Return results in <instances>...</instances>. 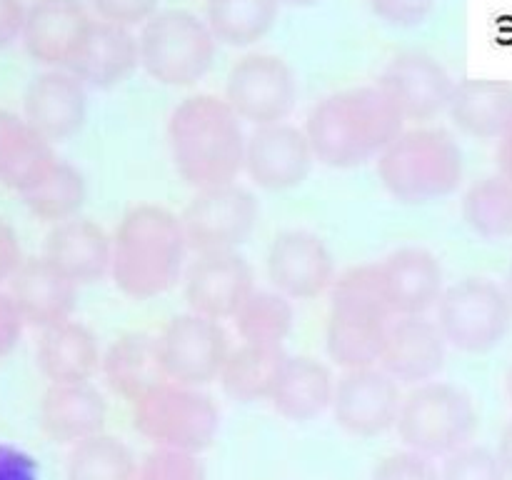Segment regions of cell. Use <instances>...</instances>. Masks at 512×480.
<instances>
[{
  "label": "cell",
  "mask_w": 512,
  "mask_h": 480,
  "mask_svg": "<svg viewBox=\"0 0 512 480\" xmlns=\"http://www.w3.org/2000/svg\"><path fill=\"white\" fill-rule=\"evenodd\" d=\"M395 100L385 88L360 85L325 95L305 120V135L315 160L328 168L350 170L378 160V155L405 130Z\"/></svg>",
  "instance_id": "obj_1"
},
{
  "label": "cell",
  "mask_w": 512,
  "mask_h": 480,
  "mask_svg": "<svg viewBox=\"0 0 512 480\" xmlns=\"http://www.w3.org/2000/svg\"><path fill=\"white\" fill-rule=\"evenodd\" d=\"M248 135L228 100L210 93L180 100L168 118L175 173L195 190L238 183Z\"/></svg>",
  "instance_id": "obj_2"
},
{
  "label": "cell",
  "mask_w": 512,
  "mask_h": 480,
  "mask_svg": "<svg viewBox=\"0 0 512 480\" xmlns=\"http://www.w3.org/2000/svg\"><path fill=\"white\" fill-rule=\"evenodd\" d=\"M188 253L180 215L163 205L140 203L115 228L110 278L125 298L153 300L183 280Z\"/></svg>",
  "instance_id": "obj_3"
},
{
  "label": "cell",
  "mask_w": 512,
  "mask_h": 480,
  "mask_svg": "<svg viewBox=\"0 0 512 480\" xmlns=\"http://www.w3.org/2000/svg\"><path fill=\"white\" fill-rule=\"evenodd\" d=\"M395 313L383 288L378 263L353 265L330 288L325 348L343 370L373 368L383 355Z\"/></svg>",
  "instance_id": "obj_4"
},
{
  "label": "cell",
  "mask_w": 512,
  "mask_h": 480,
  "mask_svg": "<svg viewBox=\"0 0 512 480\" xmlns=\"http://www.w3.org/2000/svg\"><path fill=\"white\" fill-rule=\"evenodd\" d=\"M465 158L443 128H405L378 155V178L398 203L425 205L450 198L463 185Z\"/></svg>",
  "instance_id": "obj_5"
},
{
  "label": "cell",
  "mask_w": 512,
  "mask_h": 480,
  "mask_svg": "<svg viewBox=\"0 0 512 480\" xmlns=\"http://www.w3.org/2000/svg\"><path fill=\"white\" fill-rule=\"evenodd\" d=\"M478 425L480 415L468 390L430 380L405 393L395 428L405 448L435 460L473 443Z\"/></svg>",
  "instance_id": "obj_6"
},
{
  "label": "cell",
  "mask_w": 512,
  "mask_h": 480,
  "mask_svg": "<svg viewBox=\"0 0 512 480\" xmlns=\"http://www.w3.org/2000/svg\"><path fill=\"white\" fill-rule=\"evenodd\" d=\"M140 65L168 88H188L213 68L218 40L203 18L185 8L158 10L140 28Z\"/></svg>",
  "instance_id": "obj_7"
},
{
  "label": "cell",
  "mask_w": 512,
  "mask_h": 480,
  "mask_svg": "<svg viewBox=\"0 0 512 480\" xmlns=\"http://www.w3.org/2000/svg\"><path fill=\"white\" fill-rule=\"evenodd\" d=\"M133 428L155 448L200 455L218 438L220 408L203 388L163 380L133 403Z\"/></svg>",
  "instance_id": "obj_8"
},
{
  "label": "cell",
  "mask_w": 512,
  "mask_h": 480,
  "mask_svg": "<svg viewBox=\"0 0 512 480\" xmlns=\"http://www.w3.org/2000/svg\"><path fill=\"white\" fill-rule=\"evenodd\" d=\"M450 348L490 353L512 328V305L503 285L488 278H463L448 285L438 303V320Z\"/></svg>",
  "instance_id": "obj_9"
},
{
  "label": "cell",
  "mask_w": 512,
  "mask_h": 480,
  "mask_svg": "<svg viewBox=\"0 0 512 480\" xmlns=\"http://www.w3.org/2000/svg\"><path fill=\"white\" fill-rule=\"evenodd\" d=\"M258 220V198L240 183L195 190L180 215L185 240L195 255L238 250L255 233Z\"/></svg>",
  "instance_id": "obj_10"
},
{
  "label": "cell",
  "mask_w": 512,
  "mask_h": 480,
  "mask_svg": "<svg viewBox=\"0 0 512 480\" xmlns=\"http://www.w3.org/2000/svg\"><path fill=\"white\" fill-rule=\"evenodd\" d=\"M298 93L293 68L273 53L243 55L225 80V100L253 128L285 123L295 110Z\"/></svg>",
  "instance_id": "obj_11"
},
{
  "label": "cell",
  "mask_w": 512,
  "mask_h": 480,
  "mask_svg": "<svg viewBox=\"0 0 512 480\" xmlns=\"http://www.w3.org/2000/svg\"><path fill=\"white\" fill-rule=\"evenodd\" d=\"M158 350L165 380L205 388L220 380L230 355V343L220 320L183 313L175 315L158 335Z\"/></svg>",
  "instance_id": "obj_12"
},
{
  "label": "cell",
  "mask_w": 512,
  "mask_h": 480,
  "mask_svg": "<svg viewBox=\"0 0 512 480\" xmlns=\"http://www.w3.org/2000/svg\"><path fill=\"white\" fill-rule=\"evenodd\" d=\"M403 388L380 365L343 370L335 380L333 418L353 438H378L398 425Z\"/></svg>",
  "instance_id": "obj_13"
},
{
  "label": "cell",
  "mask_w": 512,
  "mask_h": 480,
  "mask_svg": "<svg viewBox=\"0 0 512 480\" xmlns=\"http://www.w3.org/2000/svg\"><path fill=\"white\" fill-rule=\"evenodd\" d=\"M268 280L290 300H313L333 288L335 258L325 240L310 230H285L268 248Z\"/></svg>",
  "instance_id": "obj_14"
},
{
  "label": "cell",
  "mask_w": 512,
  "mask_h": 480,
  "mask_svg": "<svg viewBox=\"0 0 512 480\" xmlns=\"http://www.w3.org/2000/svg\"><path fill=\"white\" fill-rule=\"evenodd\" d=\"M315 153L305 128L293 123H275L255 128L245 143L243 173L268 193L298 188L313 170Z\"/></svg>",
  "instance_id": "obj_15"
},
{
  "label": "cell",
  "mask_w": 512,
  "mask_h": 480,
  "mask_svg": "<svg viewBox=\"0 0 512 480\" xmlns=\"http://www.w3.org/2000/svg\"><path fill=\"white\" fill-rule=\"evenodd\" d=\"M93 25L95 18L83 0H33L20 40L38 65L68 70Z\"/></svg>",
  "instance_id": "obj_16"
},
{
  "label": "cell",
  "mask_w": 512,
  "mask_h": 480,
  "mask_svg": "<svg viewBox=\"0 0 512 480\" xmlns=\"http://www.w3.org/2000/svg\"><path fill=\"white\" fill-rule=\"evenodd\" d=\"M253 290V265L238 250L198 255L183 275V293L190 313L210 320L235 318Z\"/></svg>",
  "instance_id": "obj_17"
},
{
  "label": "cell",
  "mask_w": 512,
  "mask_h": 480,
  "mask_svg": "<svg viewBox=\"0 0 512 480\" xmlns=\"http://www.w3.org/2000/svg\"><path fill=\"white\" fill-rule=\"evenodd\" d=\"M378 85L395 100L403 118L415 123H428L445 113L455 90L448 68L423 50H405L395 55L385 65Z\"/></svg>",
  "instance_id": "obj_18"
},
{
  "label": "cell",
  "mask_w": 512,
  "mask_h": 480,
  "mask_svg": "<svg viewBox=\"0 0 512 480\" xmlns=\"http://www.w3.org/2000/svg\"><path fill=\"white\" fill-rule=\"evenodd\" d=\"M23 118L48 143L70 140L80 133L88 118V85L70 70H43L25 88Z\"/></svg>",
  "instance_id": "obj_19"
},
{
  "label": "cell",
  "mask_w": 512,
  "mask_h": 480,
  "mask_svg": "<svg viewBox=\"0 0 512 480\" xmlns=\"http://www.w3.org/2000/svg\"><path fill=\"white\" fill-rule=\"evenodd\" d=\"M448 358V340L435 320L425 315L393 318L385 335L380 368L400 385H423L438 378Z\"/></svg>",
  "instance_id": "obj_20"
},
{
  "label": "cell",
  "mask_w": 512,
  "mask_h": 480,
  "mask_svg": "<svg viewBox=\"0 0 512 480\" xmlns=\"http://www.w3.org/2000/svg\"><path fill=\"white\" fill-rule=\"evenodd\" d=\"M378 265L395 318L428 315L438 308L445 293V273L438 255L418 245H408L393 250Z\"/></svg>",
  "instance_id": "obj_21"
},
{
  "label": "cell",
  "mask_w": 512,
  "mask_h": 480,
  "mask_svg": "<svg viewBox=\"0 0 512 480\" xmlns=\"http://www.w3.org/2000/svg\"><path fill=\"white\" fill-rule=\"evenodd\" d=\"M10 283V298L30 328L65 323L78 305V285L60 273L48 258H25Z\"/></svg>",
  "instance_id": "obj_22"
},
{
  "label": "cell",
  "mask_w": 512,
  "mask_h": 480,
  "mask_svg": "<svg viewBox=\"0 0 512 480\" xmlns=\"http://www.w3.org/2000/svg\"><path fill=\"white\" fill-rule=\"evenodd\" d=\"M108 403L90 383L50 385L38 405V423L55 445H78L103 433Z\"/></svg>",
  "instance_id": "obj_23"
},
{
  "label": "cell",
  "mask_w": 512,
  "mask_h": 480,
  "mask_svg": "<svg viewBox=\"0 0 512 480\" xmlns=\"http://www.w3.org/2000/svg\"><path fill=\"white\" fill-rule=\"evenodd\" d=\"M43 258H48L75 285H90L110 275L113 238L90 218H73L53 225L45 238Z\"/></svg>",
  "instance_id": "obj_24"
},
{
  "label": "cell",
  "mask_w": 512,
  "mask_h": 480,
  "mask_svg": "<svg viewBox=\"0 0 512 480\" xmlns=\"http://www.w3.org/2000/svg\"><path fill=\"white\" fill-rule=\"evenodd\" d=\"M138 65L140 45L133 30L95 20L83 48L78 50L68 70L88 88L108 90L128 80Z\"/></svg>",
  "instance_id": "obj_25"
},
{
  "label": "cell",
  "mask_w": 512,
  "mask_h": 480,
  "mask_svg": "<svg viewBox=\"0 0 512 480\" xmlns=\"http://www.w3.org/2000/svg\"><path fill=\"white\" fill-rule=\"evenodd\" d=\"M35 363L50 385L90 383L93 375L100 373L103 350L88 325L70 318L53 328L40 330Z\"/></svg>",
  "instance_id": "obj_26"
},
{
  "label": "cell",
  "mask_w": 512,
  "mask_h": 480,
  "mask_svg": "<svg viewBox=\"0 0 512 480\" xmlns=\"http://www.w3.org/2000/svg\"><path fill=\"white\" fill-rule=\"evenodd\" d=\"M448 115L455 128L475 140H498L512 120V85L495 78L455 83Z\"/></svg>",
  "instance_id": "obj_27"
},
{
  "label": "cell",
  "mask_w": 512,
  "mask_h": 480,
  "mask_svg": "<svg viewBox=\"0 0 512 480\" xmlns=\"http://www.w3.org/2000/svg\"><path fill=\"white\" fill-rule=\"evenodd\" d=\"M335 375L323 360L290 355L268 403L290 423H308L333 405Z\"/></svg>",
  "instance_id": "obj_28"
},
{
  "label": "cell",
  "mask_w": 512,
  "mask_h": 480,
  "mask_svg": "<svg viewBox=\"0 0 512 480\" xmlns=\"http://www.w3.org/2000/svg\"><path fill=\"white\" fill-rule=\"evenodd\" d=\"M58 160L53 143L43 138L23 115L0 108V185L25 193Z\"/></svg>",
  "instance_id": "obj_29"
},
{
  "label": "cell",
  "mask_w": 512,
  "mask_h": 480,
  "mask_svg": "<svg viewBox=\"0 0 512 480\" xmlns=\"http://www.w3.org/2000/svg\"><path fill=\"white\" fill-rule=\"evenodd\" d=\"M100 373L115 395L135 403L153 385L165 380L158 338L148 333H125L115 338L103 353Z\"/></svg>",
  "instance_id": "obj_30"
},
{
  "label": "cell",
  "mask_w": 512,
  "mask_h": 480,
  "mask_svg": "<svg viewBox=\"0 0 512 480\" xmlns=\"http://www.w3.org/2000/svg\"><path fill=\"white\" fill-rule=\"evenodd\" d=\"M288 358L283 345L243 343L230 350L220 373V385L235 403L270 400Z\"/></svg>",
  "instance_id": "obj_31"
},
{
  "label": "cell",
  "mask_w": 512,
  "mask_h": 480,
  "mask_svg": "<svg viewBox=\"0 0 512 480\" xmlns=\"http://www.w3.org/2000/svg\"><path fill=\"white\" fill-rule=\"evenodd\" d=\"M20 198H23V205L30 210V215H35L43 223L58 225L78 218L80 208L88 200V183L75 165L58 158L45 170L38 183L20 193Z\"/></svg>",
  "instance_id": "obj_32"
},
{
  "label": "cell",
  "mask_w": 512,
  "mask_h": 480,
  "mask_svg": "<svg viewBox=\"0 0 512 480\" xmlns=\"http://www.w3.org/2000/svg\"><path fill=\"white\" fill-rule=\"evenodd\" d=\"M280 0H208L205 23L215 40L230 48H248L273 30Z\"/></svg>",
  "instance_id": "obj_33"
},
{
  "label": "cell",
  "mask_w": 512,
  "mask_h": 480,
  "mask_svg": "<svg viewBox=\"0 0 512 480\" xmlns=\"http://www.w3.org/2000/svg\"><path fill=\"white\" fill-rule=\"evenodd\" d=\"M463 220L488 243L512 238V183L503 175L475 180L463 195Z\"/></svg>",
  "instance_id": "obj_34"
},
{
  "label": "cell",
  "mask_w": 512,
  "mask_h": 480,
  "mask_svg": "<svg viewBox=\"0 0 512 480\" xmlns=\"http://www.w3.org/2000/svg\"><path fill=\"white\" fill-rule=\"evenodd\" d=\"M138 460L120 438L98 433L73 445L65 463V480H135Z\"/></svg>",
  "instance_id": "obj_35"
},
{
  "label": "cell",
  "mask_w": 512,
  "mask_h": 480,
  "mask_svg": "<svg viewBox=\"0 0 512 480\" xmlns=\"http://www.w3.org/2000/svg\"><path fill=\"white\" fill-rule=\"evenodd\" d=\"M233 320L243 343L283 345L295 323L293 300L275 288H255Z\"/></svg>",
  "instance_id": "obj_36"
},
{
  "label": "cell",
  "mask_w": 512,
  "mask_h": 480,
  "mask_svg": "<svg viewBox=\"0 0 512 480\" xmlns=\"http://www.w3.org/2000/svg\"><path fill=\"white\" fill-rule=\"evenodd\" d=\"M440 478L443 480H510L505 473L503 463H500L498 453L485 445H465V448L455 450L453 455L443 458V468H440Z\"/></svg>",
  "instance_id": "obj_37"
},
{
  "label": "cell",
  "mask_w": 512,
  "mask_h": 480,
  "mask_svg": "<svg viewBox=\"0 0 512 480\" xmlns=\"http://www.w3.org/2000/svg\"><path fill=\"white\" fill-rule=\"evenodd\" d=\"M135 480H208L200 455L183 450L153 448L138 463Z\"/></svg>",
  "instance_id": "obj_38"
},
{
  "label": "cell",
  "mask_w": 512,
  "mask_h": 480,
  "mask_svg": "<svg viewBox=\"0 0 512 480\" xmlns=\"http://www.w3.org/2000/svg\"><path fill=\"white\" fill-rule=\"evenodd\" d=\"M370 480H443L438 465L413 450H398L380 460Z\"/></svg>",
  "instance_id": "obj_39"
},
{
  "label": "cell",
  "mask_w": 512,
  "mask_h": 480,
  "mask_svg": "<svg viewBox=\"0 0 512 480\" xmlns=\"http://www.w3.org/2000/svg\"><path fill=\"white\" fill-rule=\"evenodd\" d=\"M90 10L105 23L123 25V28H143L155 13L160 0H88Z\"/></svg>",
  "instance_id": "obj_40"
},
{
  "label": "cell",
  "mask_w": 512,
  "mask_h": 480,
  "mask_svg": "<svg viewBox=\"0 0 512 480\" xmlns=\"http://www.w3.org/2000/svg\"><path fill=\"white\" fill-rule=\"evenodd\" d=\"M368 5L390 28H415L430 18L438 0H368Z\"/></svg>",
  "instance_id": "obj_41"
},
{
  "label": "cell",
  "mask_w": 512,
  "mask_h": 480,
  "mask_svg": "<svg viewBox=\"0 0 512 480\" xmlns=\"http://www.w3.org/2000/svg\"><path fill=\"white\" fill-rule=\"evenodd\" d=\"M23 330H25L23 315H20L18 308H15L10 293H3V290H0V360H3L5 355L13 353L15 345H18L20 338H23Z\"/></svg>",
  "instance_id": "obj_42"
},
{
  "label": "cell",
  "mask_w": 512,
  "mask_h": 480,
  "mask_svg": "<svg viewBox=\"0 0 512 480\" xmlns=\"http://www.w3.org/2000/svg\"><path fill=\"white\" fill-rule=\"evenodd\" d=\"M0 480H40L38 463L25 450L0 443Z\"/></svg>",
  "instance_id": "obj_43"
},
{
  "label": "cell",
  "mask_w": 512,
  "mask_h": 480,
  "mask_svg": "<svg viewBox=\"0 0 512 480\" xmlns=\"http://www.w3.org/2000/svg\"><path fill=\"white\" fill-rule=\"evenodd\" d=\"M23 248H20V238L13 230L8 220L0 218V283L10 280L15 270L23 265Z\"/></svg>",
  "instance_id": "obj_44"
},
{
  "label": "cell",
  "mask_w": 512,
  "mask_h": 480,
  "mask_svg": "<svg viewBox=\"0 0 512 480\" xmlns=\"http://www.w3.org/2000/svg\"><path fill=\"white\" fill-rule=\"evenodd\" d=\"M28 5L23 0H0V50L20 40Z\"/></svg>",
  "instance_id": "obj_45"
},
{
  "label": "cell",
  "mask_w": 512,
  "mask_h": 480,
  "mask_svg": "<svg viewBox=\"0 0 512 480\" xmlns=\"http://www.w3.org/2000/svg\"><path fill=\"white\" fill-rule=\"evenodd\" d=\"M498 173L512 183V120L498 138Z\"/></svg>",
  "instance_id": "obj_46"
},
{
  "label": "cell",
  "mask_w": 512,
  "mask_h": 480,
  "mask_svg": "<svg viewBox=\"0 0 512 480\" xmlns=\"http://www.w3.org/2000/svg\"><path fill=\"white\" fill-rule=\"evenodd\" d=\"M498 458L500 463H503L505 473H508V478L512 480V420L508 425L503 428V433H500V440H498Z\"/></svg>",
  "instance_id": "obj_47"
},
{
  "label": "cell",
  "mask_w": 512,
  "mask_h": 480,
  "mask_svg": "<svg viewBox=\"0 0 512 480\" xmlns=\"http://www.w3.org/2000/svg\"><path fill=\"white\" fill-rule=\"evenodd\" d=\"M503 288H505V295H508V300H510V305H512V265L508 268V275H505Z\"/></svg>",
  "instance_id": "obj_48"
},
{
  "label": "cell",
  "mask_w": 512,
  "mask_h": 480,
  "mask_svg": "<svg viewBox=\"0 0 512 480\" xmlns=\"http://www.w3.org/2000/svg\"><path fill=\"white\" fill-rule=\"evenodd\" d=\"M280 3H290V5H300V8H305V5H315L318 0H280Z\"/></svg>",
  "instance_id": "obj_49"
},
{
  "label": "cell",
  "mask_w": 512,
  "mask_h": 480,
  "mask_svg": "<svg viewBox=\"0 0 512 480\" xmlns=\"http://www.w3.org/2000/svg\"><path fill=\"white\" fill-rule=\"evenodd\" d=\"M508 398H510V403H512V368H510V373H508Z\"/></svg>",
  "instance_id": "obj_50"
}]
</instances>
